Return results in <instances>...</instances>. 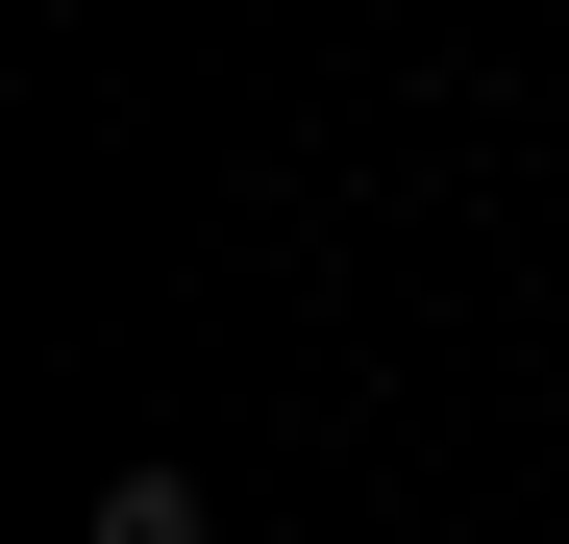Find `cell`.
Segmentation results:
<instances>
[{"label": "cell", "instance_id": "1", "mask_svg": "<svg viewBox=\"0 0 569 544\" xmlns=\"http://www.w3.org/2000/svg\"><path fill=\"white\" fill-rule=\"evenodd\" d=\"M100 544H223V495H199V471H124V495H100Z\"/></svg>", "mask_w": 569, "mask_h": 544}]
</instances>
